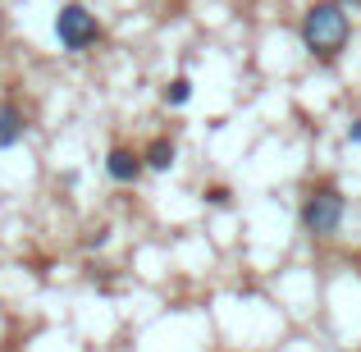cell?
<instances>
[{"instance_id":"7","label":"cell","mask_w":361,"mask_h":352,"mask_svg":"<svg viewBox=\"0 0 361 352\" xmlns=\"http://www.w3.org/2000/svg\"><path fill=\"white\" fill-rule=\"evenodd\" d=\"M188 101H192V78H183V73H178V78H169L165 83V106H188Z\"/></svg>"},{"instance_id":"2","label":"cell","mask_w":361,"mask_h":352,"mask_svg":"<svg viewBox=\"0 0 361 352\" xmlns=\"http://www.w3.org/2000/svg\"><path fill=\"white\" fill-rule=\"evenodd\" d=\"M343 215H348V197L338 183H316L307 197H302V229H307L311 238H334L338 229H343Z\"/></svg>"},{"instance_id":"9","label":"cell","mask_w":361,"mask_h":352,"mask_svg":"<svg viewBox=\"0 0 361 352\" xmlns=\"http://www.w3.org/2000/svg\"><path fill=\"white\" fill-rule=\"evenodd\" d=\"M348 142H353V147H361V115L348 123Z\"/></svg>"},{"instance_id":"4","label":"cell","mask_w":361,"mask_h":352,"mask_svg":"<svg viewBox=\"0 0 361 352\" xmlns=\"http://www.w3.org/2000/svg\"><path fill=\"white\" fill-rule=\"evenodd\" d=\"M106 174H110V183H137V178L147 174V165H142L137 151L110 147V151H106Z\"/></svg>"},{"instance_id":"1","label":"cell","mask_w":361,"mask_h":352,"mask_svg":"<svg viewBox=\"0 0 361 352\" xmlns=\"http://www.w3.org/2000/svg\"><path fill=\"white\" fill-rule=\"evenodd\" d=\"M298 37H302V46L311 51L316 64H334L338 55L348 51V42H353V14H348L338 0H316V5L302 14Z\"/></svg>"},{"instance_id":"10","label":"cell","mask_w":361,"mask_h":352,"mask_svg":"<svg viewBox=\"0 0 361 352\" xmlns=\"http://www.w3.org/2000/svg\"><path fill=\"white\" fill-rule=\"evenodd\" d=\"M338 5H343V9H353V5H361V0H338Z\"/></svg>"},{"instance_id":"8","label":"cell","mask_w":361,"mask_h":352,"mask_svg":"<svg viewBox=\"0 0 361 352\" xmlns=\"http://www.w3.org/2000/svg\"><path fill=\"white\" fill-rule=\"evenodd\" d=\"M202 202L215 206V211H229V206H233V188H229V183H211V188L202 193Z\"/></svg>"},{"instance_id":"5","label":"cell","mask_w":361,"mask_h":352,"mask_svg":"<svg viewBox=\"0 0 361 352\" xmlns=\"http://www.w3.org/2000/svg\"><path fill=\"white\" fill-rule=\"evenodd\" d=\"M23 133H27V115L14 106V101L0 97V151L18 147V142H23Z\"/></svg>"},{"instance_id":"6","label":"cell","mask_w":361,"mask_h":352,"mask_svg":"<svg viewBox=\"0 0 361 352\" xmlns=\"http://www.w3.org/2000/svg\"><path fill=\"white\" fill-rule=\"evenodd\" d=\"M174 156H178L174 138H169V133H160V138H151V142H147V151H142V165H147L151 174H165V169L174 165Z\"/></svg>"},{"instance_id":"3","label":"cell","mask_w":361,"mask_h":352,"mask_svg":"<svg viewBox=\"0 0 361 352\" xmlns=\"http://www.w3.org/2000/svg\"><path fill=\"white\" fill-rule=\"evenodd\" d=\"M101 37H106V28H101V18L82 0L60 5V14H55V42L64 51H92V46H101Z\"/></svg>"}]
</instances>
